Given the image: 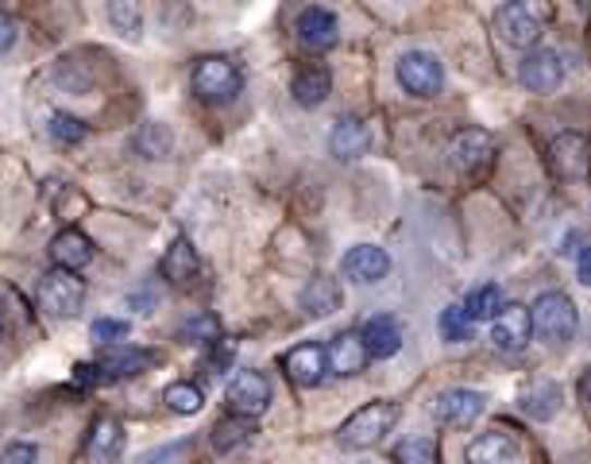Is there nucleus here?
Listing matches in <instances>:
<instances>
[{"mask_svg": "<svg viewBox=\"0 0 591 464\" xmlns=\"http://www.w3.org/2000/svg\"><path fill=\"white\" fill-rule=\"evenodd\" d=\"M550 163L565 182H583L591 175V144L580 132H560L550 144Z\"/></svg>", "mask_w": 591, "mask_h": 464, "instance_id": "nucleus-10", "label": "nucleus"}, {"mask_svg": "<svg viewBox=\"0 0 591 464\" xmlns=\"http://www.w3.org/2000/svg\"><path fill=\"white\" fill-rule=\"evenodd\" d=\"M533 337V321H530V306H503L491 321V341L503 353H522Z\"/></svg>", "mask_w": 591, "mask_h": 464, "instance_id": "nucleus-13", "label": "nucleus"}, {"mask_svg": "<svg viewBox=\"0 0 591 464\" xmlns=\"http://www.w3.org/2000/svg\"><path fill=\"white\" fill-rule=\"evenodd\" d=\"M530 321H533V333H538L541 341L565 345V341L576 333V325H580V313H576L572 298H568L565 290H550V295H541L538 302L530 306Z\"/></svg>", "mask_w": 591, "mask_h": 464, "instance_id": "nucleus-4", "label": "nucleus"}, {"mask_svg": "<svg viewBox=\"0 0 591 464\" xmlns=\"http://www.w3.org/2000/svg\"><path fill=\"white\" fill-rule=\"evenodd\" d=\"M51 260L55 267H67V271H82L85 263L94 260V240L85 237V233H77V228H62L59 237L51 240Z\"/></svg>", "mask_w": 591, "mask_h": 464, "instance_id": "nucleus-23", "label": "nucleus"}, {"mask_svg": "<svg viewBox=\"0 0 591 464\" xmlns=\"http://www.w3.org/2000/svg\"><path fill=\"white\" fill-rule=\"evenodd\" d=\"M155 364H159V353H152V348L120 345L97 356L94 371H97V383H112V380H135V376L152 371Z\"/></svg>", "mask_w": 591, "mask_h": 464, "instance_id": "nucleus-8", "label": "nucleus"}, {"mask_svg": "<svg viewBox=\"0 0 591 464\" xmlns=\"http://www.w3.org/2000/svg\"><path fill=\"white\" fill-rule=\"evenodd\" d=\"M560 406H565V391H560L557 380H533L518 391V411H522L526 418H533V423L557 418Z\"/></svg>", "mask_w": 591, "mask_h": 464, "instance_id": "nucleus-15", "label": "nucleus"}, {"mask_svg": "<svg viewBox=\"0 0 591 464\" xmlns=\"http://www.w3.org/2000/svg\"><path fill=\"white\" fill-rule=\"evenodd\" d=\"M294 32H298V39L310 47V51H329V47H337V39H340L337 16H333L329 9H317V4L298 12Z\"/></svg>", "mask_w": 591, "mask_h": 464, "instance_id": "nucleus-17", "label": "nucleus"}, {"mask_svg": "<svg viewBox=\"0 0 591 464\" xmlns=\"http://www.w3.org/2000/svg\"><path fill=\"white\" fill-rule=\"evenodd\" d=\"M20 39V24L9 16V12H0V55H9Z\"/></svg>", "mask_w": 591, "mask_h": 464, "instance_id": "nucleus-38", "label": "nucleus"}, {"mask_svg": "<svg viewBox=\"0 0 591 464\" xmlns=\"http://www.w3.org/2000/svg\"><path fill=\"white\" fill-rule=\"evenodd\" d=\"M545 24H550L545 0H507L495 12L498 39L507 43V47H518V51H533L538 39L545 35Z\"/></svg>", "mask_w": 591, "mask_h": 464, "instance_id": "nucleus-1", "label": "nucleus"}, {"mask_svg": "<svg viewBox=\"0 0 591 464\" xmlns=\"http://www.w3.org/2000/svg\"><path fill=\"white\" fill-rule=\"evenodd\" d=\"M89 333H94V341H101V345H117V341H124L128 333H132V325H128L124 318H97Z\"/></svg>", "mask_w": 591, "mask_h": 464, "instance_id": "nucleus-36", "label": "nucleus"}, {"mask_svg": "<svg viewBox=\"0 0 591 464\" xmlns=\"http://www.w3.org/2000/svg\"><path fill=\"white\" fill-rule=\"evenodd\" d=\"M39 461V449L27 445V441H12L4 453H0V464H35Z\"/></svg>", "mask_w": 591, "mask_h": 464, "instance_id": "nucleus-37", "label": "nucleus"}, {"mask_svg": "<svg viewBox=\"0 0 591 464\" xmlns=\"http://www.w3.org/2000/svg\"><path fill=\"white\" fill-rule=\"evenodd\" d=\"M298 302H302V310L310 313V318H329V313L340 310L345 295H340V283H337V278L313 275L310 283L302 287V295H298Z\"/></svg>", "mask_w": 591, "mask_h": 464, "instance_id": "nucleus-21", "label": "nucleus"}, {"mask_svg": "<svg viewBox=\"0 0 591 464\" xmlns=\"http://www.w3.org/2000/svg\"><path fill=\"white\" fill-rule=\"evenodd\" d=\"M325 356H329L333 376H360V371L367 368V360H372L360 333H340V337H333V345L325 348Z\"/></svg>", "mask_w": 591, "mask_h": 464, "instance_id": "nucleus-20", "label": "nucleus"}, {"mask_svg": "<svg viewBox=\"0 0 591 464\" xmlns=\"http://www.w3.org/2000/svg\"><path fill=\"white\" fill-rule=\"evenodd\" d=\"M495 135L483 132V128H460L457 135H453V147H448V155H453V167L460 170V175L475 178L483 175V170L495 163Z\"/></svg>", "mask_w": 591, "mask_h": 464, "instance_id": "nucleus-6", "label": "nucleus"}, {"mask_svg": "<svg viewBox=\"0 0 591 464\" xmlns=\"http://www.w3.org/2000/svg\"><path fill=\"white\" fill-rule=\"evenodd\" d=\"M190 82H194L197 97H202V102H209V105L232 102V97L244 90V74H240L237 62L225 59V55H205V59H197Z\"/></svg>", "mask_w": 591, "mask_h": 464, "instance_id": "nucleus-3", "label": "nucleus"}, {"mask_svg": "<svg viewBox=\"0 0 591 464\" xmlns=\"http://www.w3.org/2000/svg\"><path fill=\"white\" fill-rule=\"evenodd\" d=\"M367 144H372V132H367V124H363V120H355V117H345L329 135V152L337 155V159H345V163L367 155Z\"/></svg>", "mask_w": 591, "mask_h": 464, "instance_id": "nucleus-26", "label": "nucleus"}, {"mask_svg": "<svg viewBox=\"0 0 591 464\" xmlns=\"http://www.w3.org/2000/svg\"><path fill=\"white\" fill-rule=\"evenodd\" d=\"M109 20H112V27H117L120 35H128V39H140V27H144V20H140V9H135L132 0H109Z\"/></svg>", "mask_w": 591, "mask_h": 464, "instance_id": "nucleus-31", "label": "nucleus"}, {"mask_svg": "<svg viewBox=\"0 0 591 464\" xmlns=\"http://www.w3.org/2000/svg\"><path fill=\"white\" fill-rule=\"evenodd\" d=\"M85 302V278L77 271H67V267H55L43 275L39 283V306L51 318H77Z\"/></svg>", "mask_w": 591, "mask_h": 464, "instance_id": "nucleus-5", "label": "nucleus"}, {"mask_svg": "<svg viewBox=\"0 0 591 464\" xmlns=\"http://www.w3.org/2000/svg\"><path fill=\"white\" fill-rule=\"evenodd\" d=\"M395 464H437V449L425 438H406L395 445Z\"/></svg>", "mask_w": 591, "mask_h": 464, "instance_id": "nucleus-32", "label": "nucleus"}, {"mask_svg": "<svg viewBox=\"0 0 591 464\" xmlns=\"http://www.w3.org/2000/svg\"><path fill=\"white\" fill-rule=\"evenodd\" d=\"M580 395H583V398H588V403H591V368L583 371V380H580Z\"/></svg>", "mask_w": 591, "mask_h": 464, "instance_id": "nucleus-40", "label": "nucleus"}, {"mask_svg": "<svg viewBox=\"0 0 591 464\" xmlns=\"http://www.w3.org/2000/svg\"><path fill=\"white\" fill-rule=\"evenodd\" d=\"M120 449H124V426H120V418H112V414L97 418L94 430H89V441H85L89 464H117Z\"/></svg>", "mask_w": 591, "mask_h": 464, "instance_id": "nucleus-18", "label": "nucleus"}, {"mask_svg": "<svg viewBox=\"0 0 591 464\" xmlns=\"http://www.w3.org/2000/svg\"><path fill=\"white\" fill-rule=\"evenodd\" d=\"M162 403H167L174 414H197L205 406V395H202V388H197V383L178 380V383H170V388L162 391Z\"/></svg>", "mask_w": 591, "mask_h": 464, "instance_id": "nucleus-30", "label": "nucleus"}, {"mask_svg": "<svg viewBox=\"0 0 591 464\" xmlns=\"http://www.w3.org/2000/svg\"><path fill=\"white\" fill-rule=\"evenodd\" d=\"M518 82L530 93H553L565 82V59L553 47H533L522 62H518Z\"/></svg>", "mask_w": 591, "mask_h": 464, "instance_id": "nucleus-9", "label": "nucleus"}, {"mask_svg": "<svg viewBox=\"0 0 591 464\" xmlns=\"http://www.w3.org/2000/svg\"><path fill=\"white\" fill-rule=\"evenodd\" d=\"M282 371L298 388H317L325 380V371H329V356H325L322 345H294L282 356Z\"/></svg>", "mask_w": 591, "mask_h": 464, "instance_id": "nucleus-16", "label": "nucleus"}, {"mask_svg": "<svg viewBox=\"0 0 591 464\" xmlns=\"http://www.w3.org/2000/svg\"><path fill=\"white\" fill-rule=\"evenodd\" d=\"M395 423H398V406L387 403V398H375V403L360 406V411L340 426L337 441L345 449H352V453H360V449H375L390 430H395Z\"/></svg>", "mask_w": 591, "mask_h": 464, "instance_id": "nucleus-2", "label": "nucleus"}, {"mask_svg": "<svg viewBox=\"0 0 591 464\" xmlns=\"http://www.w3.org/2000/svg\"><path fill=\"white\" fill-rule=\"evenodd\" d=\"M255 433V418H248V414H229V418H220L217 426H213V449L217 453H232V449L248 445Z\"/></svg>", "mask_w": 591, "mask_h": 464, "instance_id": "nucleus-27", "label": "nucleus"}, {"mask_svg": "<svg viewBox=\"0 0 591 464\" xmlns=\"http://www.w3.org/2000/svg\"><path fill=\"white\" fill-rule=\"evenodd\" d=\"M363 345H367V356L372 360H390V356L402 348V325H398L395 318H387V313H379V318H372L367 325H363Z\"/></svg>", "mask_w": 591, "mask_h": 464, "instance_id": "nucleus-24", "label": "nucleus"}, {"mask_svg": "<svg viewBox=\"0 0 591 464\" xmlns=\"http://www.w3.org/2000/svg\"><path fill=\"white\" fill-rule=\"evenodd\" d=\"M398 85L406 93H414V97H437L441 85H445V70H441L437 55L430 51H406L395 67Z\"/></svg>", "mask_w": 591, "mask_h": 464, "instance_id": "nucleus-7", "label": "nucleus"}, {"mask_svg": "<svg viewBox=\"0 0 591 464\" xmlns=\"http://www.w3.org/2000/svg\"><path fill=\"white\" fill-rule=\"evenodd\" d=\"M159 271H162V278H167L170 287H190V283H194V275H197V248L190 245L186 237H178L174 245L162 252Z\"/></svg>", "mask_w": 591, "mask_h": 464, "instance_id": "nucleus-22", "label": "nucleus"}, {"mask_svg": "<svg viewBox=\"0 0 591 464\" xmlns=\"http://www.w3.org/2000/svg\"><path fill=\"white\" fill-rule=\"evenodd\" d=\"M468 464H522V449L515 445V438L507 433H480L475 441H468Z\"/></svg>", "mask_w": 591, "mask_h": 464, "instance_id": "nucleus-19", "label": "nucleus"}, {"mask_svg": "<svg viewBox=\"0 0 591 464\" xmlns=\"http://www.w3.org/2000/svg\"><path fill=\"white\" fill-rule=\"evenodd\" d=\"M576 278H580L583 287H591V245L580 248V255H576Z\"/></svg>", "mask_w": 591, "mask_h": 464, "instance_id": "nucleus-39", "label": "nucleus"}, {"mask_svg": "<svg viewBox=\"0 0 591 464\" xmlns=\"http://www.w3.org/2000/svg\"><path fill=\"white\" fill-rule=\"evenodd\" d=\"M290 93H294V102L302 105V109H317V105L329 102L333 93V78L325 67H302L294 74V82H290Z\"/></svg>", "mask_w": 591, "mask_h": 464, "instance_id": "nucleus-25", "label": "nucleus"}, {"mask_svg": "<svg viewBox=\"0 0 591 464\" xmlns=\"http://www.w3.org/2000/svg\"><path fill=\"white\" fill-rule=\"evenodd\" d=\"M47 128H51V140H55V144H82L85 132H89V128H85L82 120L67 117V112H55L51 124H47Z\"/></svg>", "mask_w": 591, "mask_h": 464, "instance_id": "nucleus-33", "label": "nucleus"}, {"mask_svg": "<svg viewBox=\"0 0 591 464\" xmlns=\"http://www.w3.org/2000/svg\"><path fill=\"white\" fill-rule=\"evenodd\" d=\"M437 330H441V337H445V341H453V345H460V341H472L475 321L468 318L465 302H453V306H445V310H441Z\"/></svg>", "mask_w": 591, "mask_h": 464, "instance_id": "nucleus-28", "label": "nucleus"}, {"mask_svg": "<svg viewBox=\"0 0 591 464\" xmlns=\"http://www.w3.org/2000/svg\"><path fill=\"white\" fill-rule=\"evenodd\" d=\"M182 337L197 341V345H213V341H220V321L213 313H197L182 325Z\"/></svg>", "mask_w": 591, "mask_h": 464, "instance_id": "nucleus-34", "label": "nucleus"}, {"mask_svg": "<svg viewBox=\"0 0 591 464\" xmlns=\"http://www.w3.org/2000/svg\"><path fill=\"white\" fill-rule=\"evenodd\" d=\"M503 290L495 287V283H483V287H475L472 295L465 298V310L472 321H495V313L503 310Z\"/></svg>", "mask_w": 591, "mask_h": 464, "instance_id": "nucleus-29", "label": "nucleus"}, {"mask_svg": "<svg viewBox=\"0 0 591 464\" xmlns=\"http://www.w3.org/2000/svg\"><path fill=\"white\" fill-rule=\"evenodd\" d=\"M190 456V441H167V445L144 453L135 464H182Z\"/></svg>", "mask_w": 591, "mask_h": 464, "instance_id": "nucleus-35", "label": "nucleus"}, {"mask_svg": "<svg viewBox=\"0 0 591 464\" xmlns=\"http://www.w3.org/2000/svg\"><path fill=\"white\" fill-rule=\"evenodd\" d=\"M387 271H390V255L379 245H355L340 260V275L348 283H355V287H375V283L387 278Z\"/></svg>", "mask_w": 591, "mask_h": 464, "instance_id": "nucleus-11", "label": "nucleus"}, {"mask_svg": "<svg viewBox=\"0 0 591 464\" xmlns=\"http://www.w3.org/2000/svg\"><path fill=\"white\" fill-rule=\"evenodd\" d=\"M483 406H487V398L480 395V391L472 388H448L437 395V403H433V414H437L445 426H457V430H465V426L480 423Z\"/></svg>", "mask_w": 591, "mask_h": 464, "instance_id": "nucleus-14", "label": "nucleus"}, {"mask_svg": "<svg viewBox=\"0 0 591 464\" xmlns=\"http://www.w3.org/2000/svg\"><path fill=\"white\" fill-rule=\"evenodd\" d=\"M225 398H229V411L232 414H248V418H260L263 411L270 406V383L263 371H237L229 383V391H225Z\"/></svg>", "mask_w": 591, "mask_h": 464, "instance_id": "nucleus-12", "label": "nucleus"}]
</instances>
